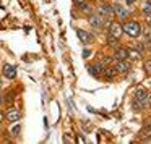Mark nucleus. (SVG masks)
<instances>
[{"label": "nucleus", "instance_id": "1", "mask_svg": "<svg viewBox=\"0 0 151 144\" xmlns=\"http://www.w3.org/2000/svg\"><path fill=\"white\" fill-rule=\"evenodd\" d=\"M125 34H128L130 37H140L143 34V29H141V24L138 21H128L122 26Z\"/></svg>", "mask_w": 151, "mask_h": 144}, {"label": "nucleus", "instance_id": "2", "mask_svg": "<svg viewBox=\"0 0 151 144\" xmlns=\"http://www.w3.org/2000/svg\"><path fill=\"white\" fill-rule=\"evenodd\" d=\"M89 24H91L94 29H102V28L107 24V20L99 13H93V15H89Z\"/></svg>", "mask_w": 151, "mask_h": 144}, {"label": "nucleus", "instance_id": "3", "mask_svg": "<svg viewBox=\"0 0 151 144\" xmlns=\"http://www.w3.org/2000/svg\"><path fill=\"white\" fill-rule=\"evenodd\" d=\"M122 33H124V29H122V24L117 23V21H114V23H109V36L115 37V39H120Z\"/></svg>", "mask_w": 151, "mask_h": 144}, {"label": "nucleus", "instance_id": "4", "mask_svg": "<svg viewBox=\"0 0 151 144\" xmlns=\"http://www.w3.org/2000/svg\"><path fill=\"white\" fill-rule=\"evenodd\" d=\"M112 10H114V15H117V18H120V20H125V18L130 16V11L122 4H114L112 5Z\"/></svg>", "mask_w": 151, "mask_h": 144}, {"label": "nucleus", "instance_id": "5", "mask_svg": "<svg viewBox=\"0 0 151 144\" xmlns=\"http://www.w3.org/2000/svg\"><path fill=\"white\" fill-rule=\"evenodd\" d=\"M98 13H99V15H102V16H104L106 20H112V16H114V10H112V5H107V4L99 5Z\"/></svg>", "mask_w": 151, "mask_h": 144}, {"label": "nucleus", "instance_id": "6", "mask_svg": "<svg viewBox=\"0 0 151 144\" xmlns=\"http://www.w3.org/2000/svg\"><path fill=\"white\" fill-rule=\"evenodd\" d=\"M115 73H120V75H125V73L130 71V63L127 62V60H117V63H115Z\"/></svg>", "mask_w": 151, "mask_h": 144}, {"label": "nucleus", "instance_id": "7", "mask_svg": "<svg viewBox=\"0 0 151 144\" xmlns=\"http://www.w3.org/2000/svg\"><path fill=\"white\" fill-rule=\"evenodd\" d=\"M76 34H78L80 41H81L83 44H91L93 41H94V36H93L91 33H88V31H85V29H76Z\"/></svg>", "mask_w": 151, "mask_h": 144}, {"label": "nucleus", "instance_id": "8", "mask_svg": "<svg viewBox=\"0 0 151 144\" xmlns=\"http://www.w3.org/2000/svg\"><path fill=\"white\" fill-rule=\"evenodd\" d=\"M102 70H104V65H102V63H94V65H89V66H88L89 75L94 76V78L102 76Z\"/></svg>", "mask_w": 151, "mask_h": 144}, {"label": "nucleus", "instance_id": "9", "mask_svg": "<svg viewBox=\"0 0 151 144\" xmlns=\"http://www.w3.org/2000/svg\"><path fill=\"white\" fill-rule=\"evenodd\" d=\"M4 75H5V78H8V79H15L17 78V70H15V66L10 65V63H5L4 65Z\"/></svg>", "mask_w": 151, "mask_h": 144}, {"label": "nucleus", "instance_id": "10", "mask_svg": "<svg viewBox=\"0 0 151 144\" xmlns=\"http://www.w3.org/2000/svg\"><path fill=\"white\" fill-rule=\"evenodd\" d=\"M5 118H7L10 123H17V121L21 118V113H20V110H17V108H12V110L5 115Z\"/></svg>", "mask_w": 151, "mask_h": 144}, {"label": "nucleus", "instance_id": "11", "mask_svg": "<svg viewBox=\"0 0 151 144\" xmlns=\"http://www.w3.org/2000/svg\"><path fill=\"white\" fill-rule=\"evenodd\" d=\"M114 57H115L117 60H127V58H128V49H124V47H119V49H115Z\"/></svg>", "mask_w": 151, "mask_h": 144}, {"label": "nucleus", "instance_id": "12", "mask_svg": "<svg viewBox=\"0 0 151 144\" xmlns=\"http://www.w3.org/2000/svg\"><path fill=\"white\" fill-rule=\"evenodd\" d=\"M140 139H141V141H150V139H151V123H148L146 126L141 130Z\"/></svg>", "mask_w": 151, "mask_h": 144}, {"label": "nucleus", "instance_id": "13", "mask_svg": "<svg viewBox=\"0 0 151 144\" xmlns=\"http://www.w3.org/2000/svg\"><path fill=\"white\" fill-rule=\"evenodd\" d=\"M73 2H75V5H76V7H78L81 11H85V13H89V11H91L89 5L86 4V0H73Z\"/></svg>", "mask_w": 151, "mask_h": 144}, {"label": "nucleus", "instance_id": "14", "mask_svg": "<svg viewBox=\"0 0 151 144\" xmlns=\"http://www.w3.org/2000/svg\"><path fill=\"white\" fill-rule=\"evenodd\" d=\"M102 76H104L106 79H112L115 76V70H112V68H106V70H102Z\"/></svg>", "mask_w": 151, "mask_h": 144}, {"label": "nucleus", "instance_id": "15", "mask_svg": "<svg viewBox=\"0 0 151 144\" xmlns=\"http://www.w3.org/2000/svg\"><path fill=\"white\" fill-rule=\"evenodd\" d=\"M141 10H143V13L146 15H151V0H146V2H145L143 4V7H141Z\"/></svg>", "mask_w": 151, "mask_h": 144}, {"label": "nucleus", "instance_id": "16", "mask_svg": "<svg viewBox=\"0 0 151 144\" xmlns=\"http://www.w3.org/2000/svg\"><path fill=\"white\" fill-rule=\"evenodd\" d=\"M128 57H130V58H140V57H141V52H138L137 49H135V50H130V49H128Z\"/></svg>", "mask_w": 151, "mask_h": 144}, {"label": "nucleus", "instance_id": "17", "mask_svg": "<svg viewBox=\"0 0 151 144\" xmlns=\"http://www.w3.org/2000/svg\"><path fill=\"white\" fill-rule=\"evenodd\" d=\"M143 68H145V71H146V73H151V58H150V60H146V62H145Z\"/></svg>", "mask_w": 151, "mask_h": 144}, {"label": "nucleus", "instance_id": "18", "mask_svg": "<svg viewBox=\"0 0 151 144\" xmlns=\"http://www.w3.org/2000/svg\"><path fill=\"white\" fill-rule=\"evenodd\" d=\"M20 125H17V126H13V130H12V133H13V136H18V133H20Z\"/></svg>", "mask_w": 151, "mask_h": 144}, {"label": "nucleus", "instance_id": "19", "mask_svg": "<svg viewBox=\"0 0 151 144\" xmlns=\"http://www.w3.org/2000/svg\"><path fill=\"white\" fill-rule=\"evenodd\" d=\"M88 55H91V50H89V49H85V50H83V57L86 58Z\"/></svg>", "mask_w": 151, "mask_h": 144}, {"label": "nucleus", "instance_id": "20", "mask_svg": "<svg viewBox=\"0 0 151 144\" xmlns=\"http://www.w3.org/2000/svg\"><path fill=\"white\" fill-rule=\"evenodd\" d=\"M135 49H137L138 52H143V46H141V44H138V46H135Z\"/></svg>", "mask_w": 151, "mask_h": 144}, {"label": "nucleus", "instance_id": "21", "mask_svg": "<svg viewBox=\"0 0 151 144\" xmlns=\"http://www.w3.org/2000/svg\"><path fill=\"white\" fill-rule=\"evenodd\" d=\"M146 21H148V24L151 26V15H148V18H146Z\"/></svg>", "mask_w": 151, "mask_h": 144}, {"label": "nucleus", "instance_id": "22", "mask_svg": "<svg viewBox=\"0 0 151 144\" xmlns=\"http://www.w3.org/2000/svg\"><path fill=\"white\" fill-rule=\"evenodd\" d=\"M2 104H4V96L0 94V107H2Z\"/></svg>", "mask_w": 151, "mask_h": 144}, {"label": "nucleus", "instance_id": "23", "mask_svg": "<svg viewBox=\"0 0 151 144\" xmlns=\"http://www.w3.org/2000/svg\"><path fill=\"white\" fill-rule=\"evenodd\" d=\"M2 120H4V115L0 113V123H2Z\"/></svg>", "mask_w": 151, "mask_h": 144}, {"label": "nucleus", "instance_id": "24", "mask_svg": "<svg viewBox=\"0 0 151 144\" xmlns=\"http://www.w3.org/2000/svg\"><path fill=\"white\" fill-rule=\"evenodd\" d=\"M0 89H2V79H0Z\"/></svg>", "mask_w": 151, "mask_h": 144}]
</instances>
